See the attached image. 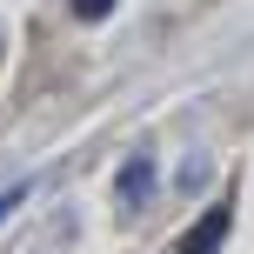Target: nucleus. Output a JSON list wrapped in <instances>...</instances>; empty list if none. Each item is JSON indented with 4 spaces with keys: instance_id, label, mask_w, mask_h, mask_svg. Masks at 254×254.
I'll list each match as a JSON object with an SVG mask.
<instances>
[{
    "instance_id": "3",
    "label": "nucleus",
    "mask_w": 254,
    "mask_h": 254,
    "mask_svg": "<svg viewBox=\"0 0 254 254\" xmlns=\"http://www.w3.org/2000/svg\"><path fill=\"white\" fill-rule=\"evenodd\" d=\"M74 13H80V20H107V13H114V0H74Z\"/></svg>"
},
{
    "instance_id": "2",
    "label": "nucleus",
    "mask_w": 254,
    "mask_h": 254,
    "mask_svg": "<svg viewBox=\"0 0 254 254\" xmlns=\"http://www.w3.org/2000/svg\"><path fill=\"white\" fill-rule=\"evenodd\" d=\"M154 194V161H127L121 167V207H140Z\"/></svg>"
},
{
    "instance_id": "1",
    "label": "nucleus",
    "mask_w": 254,
    "mask_h": 254,
    "mask_svg": "<svg viewBox=\"0 0 254 254\" xmlns=\"http://www.w3.org/2000/svg\"><path fill=\"white\" fill-rule=\"evenodd\" d=\"M221 241H228V207H214V214L181 241V254H221Z\"/></svg>"
},
{
    "instance_id": "4",
    "label": "nucleus",
    "mask_w": 254,
    "mask_h": 254,
    "mask_svg": "<svg viewBox=\"0 0 254 254\" xmlns=\"http://www.w3.org/2000/svg\"><path fill=\"white\" fill-rule=\"evenodd\" d=\"M20 201H27V188H7V194H0V221H7V214H13Z\"/></svg>"
}]
</instances>
